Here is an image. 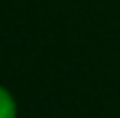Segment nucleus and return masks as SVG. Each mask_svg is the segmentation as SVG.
<instances>
[{
  "label": "nucleus",
  "mask_w": 120,
  "mask_h": 118,
  "mask_svg": "<svg viewBox=\"0 0 120 118\" xmlns=\"http://www.w3.org/2000/svg\"><path fill=\"white\" fill-rule=\"evenodd\" d=\"M18 116H20V107H18L13 91L0 83V118H18Z\"/></svg>",
  "instance_id": "1"
}]
</instances>
